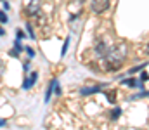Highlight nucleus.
I'll return each mask as SVG.
<instances>
[{
	"mask_svg": "<svg viewBox=\"0 0 149 130\" xmlns=\"http://www.w3.org/2000/svg\"><path fill=\"white\" fill-rule=\"evenodd\" d=\"M0 23H7V14L5 12H0Z\"/></svg>",
	"mask_w": 149,
	"mask_h": 130,
	"instance_id": "nucleus-10",
	"label": "nucleus"
},
{
	"mask_svg": "<svg viewBox=\"0 0 149 130\" xmlns=\"http://www.w3.org/2000/svg\"><path fill=\"white\" fill-rule=\"evenodd\" d=\"M146 52H148V54H149V43H148V50H146Z\"/></svg>",
	"mask_w": 149,
	"mask_h": 130,
	"instance_id": "nucleus-18",
	"label": "nucleus"
},
{
	"mask_svg": "<svg viewBox=\"0 0 149 130\" xmlns=\"http://www.w3.org/2000/svg\"><path fill=\"white\" fill-rule=\"evenodd\" d=\"M35 82H37V73H31V75H30V76H28V78L24 80V83H23V87H24V88H30V87L33 85Z\"/></svg>",
	"mask_w": 149,
	"mask_h": 130,
	"instance_id": "nucleus-5",
	"label": "nucleus"
},
{
	"mask_svg": "<svg viewBox=\"0 0 149 130\" xmlns=\"http://www.w3.org/2000/svg\"><path fill=\"white\" fill-rule=\"evenodd\" d=\"M95 54L99 56V57H108V54H109V50H108V45L102 42L97 43V47H95Z\"/></svg>",
	"mask_w": 149,
	"mask_h": 130,
	"instance_id": "nucleus-3",
	"label": "nucleus"
},
{
	"mask_svg": "<svg viewBox=\"0 0 149 130\" xmlns=\"http://www.w3.org/2000/svg\"><path fill=\"white\" fill-rule=\"evenodd\" d=\"M99 90H102V85L85 87V88H81V94H83V95H88V94H95V92H99Z\"/></svg>",
	"mask_w": 149,
	"mask_h": 130,
	"instance_id": "nucleus-4",
	"label": "nucleus"
},
{
	"mask_svg": "<svg viewBox=\"0 0 149 130\" xmlns=\"http://www.w3.org/2000/svg\"><path fill=\"white\" fill-rule=\"evenodd\" d=\"M0 35H3V30H2V28H0Z\"/></svg>",
	"mask_w": 149,
	"mask_h": 130,
	"instance_id": "nucleus-17",
	"label": "nucleus"
},
{
	"mask_svg": "<svg viewBox=\"0 0 149 130\" xmlns=\"http://www.w3.org/2000/svg\"><path fill=\"white\" fill-rule=\"evenodd\" d=\"M120 113H121V111H120L118 108H116V109H113V111H111V118H118V116H120Z\"/></svg>",
	"mask_w": 149,
	"mask_h": 130,
	"instance_id": "nucleus-9",
	"label": "nucleus"
},
{
	"mask_svg": "<svg viewBox=\"0 0 149 130\" xmlns=\"http://www.w3.org/2000/svg\"><path fill=\"white\" fill-rule=\"evenodd\" d=\"M148 80H149V75L146 73V71H144V73L141 75V82H148Z\"/></svg>",
	"mask_w": 149,
	"mask_h": 130,
	"instance_id": "nucleus-11",
	"label": "nucleus"
},
{
	"mask_svg": "<svg viewBox=\"0 0 149 130\" xmlns=\"http://www.w3.org/2000/svg\"><path fill=\"white\" fill-rule=\"evenodd\" d=\"M56 94H59V95H61V87L57 85V82H56Z\"/></svg>",
	"mask_w": 149,
	"mask_h": 130,
	"instance_id": "nucleus-14",
	"label": "nucleus"
},
{
	"mask_svg": "<svg viewBox=\"0 0 149 130\" xmlns=\"http://www.w3.org/2000/svg\"><path fill=\"white\" fill-rule=\"evenodd\" d=\"M16 35H17V38H19V40H21V38H24V31H23V30H17V31H16Z\"/></svg>",
	"mask_w": 149,
	"mask_h": 130,
	"instance_id": "nucleus-12",
	"label": "nucleus"
},
{
	"mask_svg": "<svg viewBox=\"0 0 149 130\" xmlns=\"http://www.w3.org/2000/svg\"><path fill=\"white\" fill-rule=\"evenodd\" d=\"M127 54H128V43H127V42H118L114 47H113V50H109L108 57L121 63V61L127 57Z\"/></svg>",
	"mask_w": 149,
	"mask_h": 130,
	"instance_id": "nucleus-1",
	"label": "nucleus"
},
{
	"mask_svg": "<svg viewBox=\"0 0 149 130\" xmlns=\"http://www.w3.org/2000/svg\"><path fill=\"white\" fill-rule=\"evenodd\" d=\"M104 94H106V97H108V101H109L111 104L116 102V97H118V95H116V90H108V92H104Z\"/></svg>",
	"mask_w": 149,
	"mask_h": 130,
	"instance_id": "nucleus-6",
	"label": "nucleus"
},
{
	"mask_svg": "<svg viewBox=\"0 0 149 130\" xmlns=\"http://www.w3.org/2000/svg\"><path fill=\"white\" fill-rule=\"evenodd\" d=\"M109 9V0H92V10L97 14H102Z\"/></svg>",
	"mask_w": 149,
	"mask_h": 130,
	"instance_id": "nucleus-2",
	"label": "nucleus"
},
{
	"mask_svg": "<svg viewBox=\"0 0 149 130\" xmlns=\"http://www.w3.org/2000/svg\"><path fill=\"white\" fill-rule=\"evenodd\" d=\"M123 83H125V85H130V87H134L135 83H137V82H135L134 78H130V80H123Z\"/></svg>",
	"mask_w": 149,
	"mask_h": 130,
	"instance_id": "nucleus-8",
	"label": "nucleus"
},
{
	"mask_svg": "<svg viewBox=\"0 0 149 130\" xmlns=\"http://www.w3.org/2000/svg\"><path fill=\"white\" fill-rule=\"evenodd\" d=\"M5 125V120H0V127H3Z\"/></svg>",
	"mask_w": 149,
	"mask_h": 130,
	"instance_id": "nucleus-16",
	"label": "nucleus"
},
{
	"mask_svg": "<svg viewBox=\"0 0 149 130\" xmlns=\"http://www.w3.org/2000/svg\"><path fill=\"white\" fill-rule=\"evenodd\" d=\"M68 45H70V38H66V42H64V45H63V56H66V52H68Z\"/></svg>",
	"mask_w": 149,
	"mask_h": 130,
	"instance_id": "nucleus-7",
	"label": "nucleus"
},
{
	"mask_svg": "<svg viewBox=\"0 0 149 130\" xmlns=\"http://www.w3.org/2000/svg\"><path fill=\"white\" fill-rule=\"evenodd\" d=\"M3 68H5V66H3V63H2V59H0V75L3 73Z\"/></svg>",
	"mask_w": 149,
	"mask_h": 130,
	"instance_id": "nucleus-15",
	"label": "nucleus"
},
{
	"mask_svg": "<svg viewBox=\"0 0 149 130\" xmlns=\"http://www.w3.org/2000/svg\"><path fill=\"white\" fill-rule=\"evenodd\" d=\"M24 50H28V54H30V56H35V50H33V49H31V47H26V49H24Z\"/></svg>",
	"mask_w": 149,
	"mask_h": 130,
	"instance_id": "nucleus-13",
	"label": "nucleus"
}]
</instances>
